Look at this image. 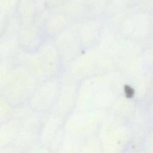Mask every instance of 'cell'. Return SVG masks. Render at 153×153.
Here are the masks:
<instances>
[{
	"mask_svg": "<svg viewBox=\"0 0 153 153\" xmlns=\"http://www.w3.org/2000/svg\"><path fill=\"white\" fill-rule=\"evenodd\" d=\"M124 91H125L126 96L128 98L132 97L134 93V90L130 86L127 85H126L124 86Z\"/></svg>",
	"mask_w": 153,
	"mask_h": 153,
	"instance_id": "8",
	"label": "cell"
},
{
	"mask_svg": "<svg viewBox=\"0 0 153 153\" xmlns=\"http://www.w3.org/2000/svg\"><path fill=\"white\" fill-rule=\"evenodd\" d=\"M14 37L0 39V60L13 57L16 50Z\"/></svg>",
	"mask_w": 153,
	"mask_h": 153,
	"instance_id": "3",
	"label": "cell"
},
{
	"mask_svg": "<svg viewBox=\"0 0 153 153\" xmlns=\"http://www.w3.org/2000/svg\"><path fill=\"white\" fill-rule=\"evenodd\" d=\"M13 105L0 94V124L12 118Z\"/></svg>",
	"mask_w": 153,
	"mask_h": 153,
	"instance_id": "4",
	"label": "cell"
},
{
	"mask_svg": "<svg viewBox=\"0 0 153 153\" xmlns=\"http://www.w3.org/2000/svg\"><path fill=\"white\" fill-rule=\"evenodd\" d=\"M19 0H0V13L7 16L16 12Z\"/></svg>",
	"mask_w": 153,
	"mask_h": 153,
	"instance_id": "5",
	"label": "cell"
},
{
	"mask_svg": "<svg viewBox=\"0 0 153 153\" xmlns=\"http://www.w3.org/2000/svg\"><path fill=\"white\" fill-rule=\"evenodd\" d=\"M20 19L16 12L8 16L5 29L1 38L14 37L20 30Z\"/></svg>",
	"mask_w": 153,
	"mask_h": 153,
	"instance_id": "2",
	"label": "cell"
},
{
	"mask_svg": "<svg viewBox=\"0 0 153 153\" xmlns=\"http://www.w3.org/2000/svg\"><path fill=\"white\" fill-rule=\"evenodd\" d=\"M7 16L5 14L0 13V38H1L6 25Z\"/></svg>",
	"mask_w": 153,
	"mask_h": 153,
	"instance_id": "7",
	"label": "cell"
},
{
	"mask_svg": "<svg viewBox=\"0 0 153 153\" xmlns=\"http://www.w3.org/2000/svg\"><path fill=\"white\" fill-rule=\"evenodd\" d=\"M13 57L0 60V79L5 76L13 67Z\"/></svg>",
	"mask_w": 153,
	"mask_h": 153,
	"instance_id": "6",
	"label": "cell"
},
{
	"mask_svg": "<svg viewBox=\"0 0 153 153\" xmlns=\"http://www.w3.org/2000/svg\"><path fill=\"white\" fill-rule=\"evenodd\" d=\"M18 121L11 118L0 124V149L11 145L18 132Z\"/></svg>",
	"mask_w": 153,
	"mask_h": 153,
	"instance_id": "1",
	"label": "cell"
}]
</instances>
